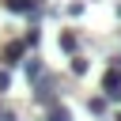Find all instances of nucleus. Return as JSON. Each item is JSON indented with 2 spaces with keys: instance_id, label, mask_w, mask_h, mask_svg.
<instances>
[{
  "instance_id": "obj_12",
  "label": "nucleus",
  "mask_w": 121,
  "mask_h": 121,
  "mask_svg": "<svg viewBox=\"0 0 121 121\" xmlns=\"http://www.w3.org/2000/svg\"><path fill=\"white\" fill-rule=\"evenodd\" d=\"M0 121H15V113H11V110H4V106H0Z\"/></svg>"
},
{
  "instance_id": "obj_4",
  "label": "nucleus",
  "mask_w": 121,
  "mask_h": 121,
  "mask_svg": "<svg viewBox=\"0 0 121 121\" xmlns=\"http://www.w3.org/2000/svg\"><path fill=\"white\" fill-rule=\"evenodd\" d=\"M23 53H26L23 38H19V42H8V49H4V64H19V60H23Z\"/></svg>"
},
{
  "instance_id": "obj_6",
  "label": "nucleus",
  "mask_w": 121,
  "mask_h": 121,
  "mask_svg": "<svg viewBox=\"0 0 121 121\" xmlns=\"http://www.w3.org/2000/svg\"><path fill=\"white\" fill-rule=\"evenodd\" d=\"M45 121H72V110L68 106H49L45 110Z\"/></svg>"
},
{
  "instance_id": "obj_15",
  "label": "nucleus",
  "mask_w": 121,
  "mask_h": 121,
  "mask_svg": "<svg viewBox=\"0 0 121 121\" xmlns=\"http://www.w3.org/2000/svg\"><path fill=\"white\" fill-rule=\"evenodd\" d=\"M117 60H121V57H117Z\"/></svg>"
},
{
  "instance_id": "obj_11",
  "label": "nucleus",
  "mask_w": 121,
  "mask_h": 121,
  "mask_svg": "<svg viewBox=\"0 0 121 121\" xmlns=\"http://www.w3.org/2000/svg\"><path fill=\"white\" fill-rule=\"evenodd\" d=\"M8 83H11V76H8V72H0V91H8Z\"/></svg>"
},
{
  "instance_id": "obj_8",
  "label": "nucleus",
  "mask_w": 121,
  "mask_h": 121,
  "mask_svg": "<svg viewBox=\"0 0 121 121\" xmlns=\"http://www.w3.org/2000/svg\"><path fill=\"white\" fill-rule=\"evenodd\" d=\"M38 42H42V34H38V30H26V38H23V45H26V49H34Z\"/></svg>"
},
{
  "instance_id": "obj_9",
  "label": "nucleus",
  "mask_w": 121,
  "mask_h": 121,
  "mask_svg": "<svg viewBox=\"0 0 121 121\" xmlns=\"http://www.w3.org/2000/svg\"><path fill=\"white\" fill-rule=\"evenodd\" d=\"M72 72H76V76H83V72H87V60H83V57H79V53H76V57H72Z\"/></svg>"
},
{
  "instance_id": "obj_13",
  "label": "nucleus",
  "mask_w": 121,
  "mask_h": 121,
  "mask_svg": "<svg viewBox=\"0 0 121 121\" xmlns=\"http://www.w3.org/2000/svg\"><path fill=\"white\" fill-rule=\"evenodd\" d=\"M113 121H121V113H117V117H113Z\"/></svg>"
},
{
  "instance_id": "obj_5",
  "label": "nucleus",
  "mask_w": 121,
  "mask_h": 121,
  "mask_svg": "<svg viewBox=\"0 0 121 121\" xmlns=\"http://www.w3.org/2000/svg\"><path fill=\"white\" fill-rule=\"evenodd\" d=\"M42 76H45V64H42V57H30V60H26V79H30V83H38Z\"/></svg>"
},
{
  "instance_id": "obj_2",
  "label": "nucleus",
  "mask_w": 121,
  "mask_h": 121,
  "mask_svg": "<svg viewBox=\"0 0 121 121\" xmlns=\"http://www.w3.org/2000/svg\"><path fill=\"white\" fill-rule=\"evenodd\" d=\"M4 8L11 11V15H42V0H4Z\"/></svg>"
},
{
  "instance_id": "obj_10",
  "label": "nucleus",
  "mask_w": 121,
  "mask_h": 121,
  "mask_svg": "<svg viewBox=\"0 0 121 121\" xmlns=\"http://www.w3.org/2000/svg\"><path fill=\"white\" fill-rule=\"evenodd\" d=\"M87 110H91V113H106V98H91Z\"/></svg>"
},
{
  "instance_id": "obj_7",
  "label": "nucleus",
  "mask_w": 121,
  "mask_h": 121,
  "mask_svg": "<svg viewBox=\"0 0 121 121\" xmlns=\"http://www.w3.org/2000/svg\"><path fill=\"white\" fill-rule=\"evenodd\" d=\"M60 49H64V53H72V57H76V49H79V38H76V34H72V30H64V34H60Z\"/></svg>"
},
{
  "instance_id": "obj_3",
  "label": "nucleus",
  "mask_w": 121,
  "mask_h": 121,
  "mask_svg": "<svg viewBox=\"0 0 121 121\" xmlns=\"http://www.w3.org/2000/svg\"><path fill=\"white\" fill-rule=\"evenodd\" d=\"M34 98H38L42 106H53V76H42V79L34 83Z\"/></svg>"
},
{
  "instance_id": "obj_1",
  "label": "nucleus",
  "mask_w": 121,
  "mask_h": 121,
  "mask_svg": "<svg viewBox=\"0 0 121 121\" xmlns=\"http://www.w3.org/2000/svg\"><path fill=\"white\" fill-rule=\"evenodd\" d=\"M102 98H121V68L110 64L102 76Z\"/></svg>"
},
{
  "instance_id": "obj_14",
  "label": "nucleus",
  "mask_w": 121,
  "mask_h": 121,
  "mask_svg": "<svg viewBox=\"0 0 121 121\" xmlns=\"http://www.w3.org/2000/svg\"><path fill=\"white\" fill-rule=\"evenodd\" d=\"M117 15H121V4H117Z\"/></svg>"
}]
</instances>
